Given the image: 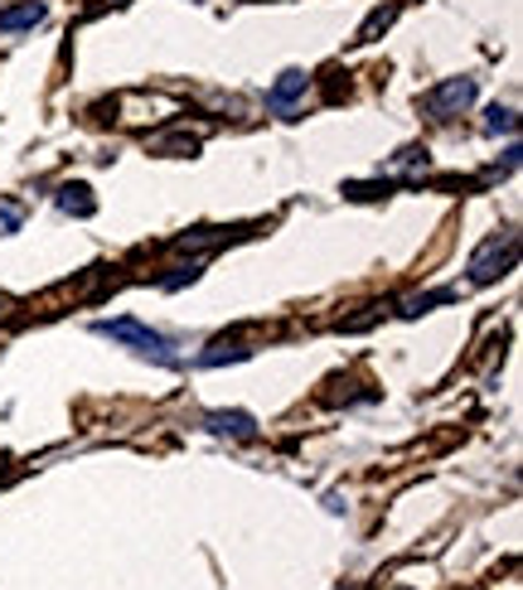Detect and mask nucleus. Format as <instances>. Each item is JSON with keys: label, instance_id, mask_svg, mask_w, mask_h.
I'll use <instances>...</instances> for the list:
<instances>
[{"label": "nucleus", "instance_id": "nucleus-1", "mask_svg": "<svg viewBox=\"0 0 523 590\" xmlns=\"http://www.w3.org/2000/svg\"><path fill=\"white\" fill-rule=\"evenodd\" d=\"M92 335H102V339H112V343H127V349L145 353V359H155V363H170V368L179 363L175 353H170V339L155 335V329H145L141 319H131V315H121V319H97Z\"/></svg>", "mask_w": 523, "mask_h": 590}, {"label": "nucleus", "instance_id": "nucleus-2", "mask_svg": "<svg viewBox=\"0 0 523 590\" xmlns=\"http://www.w3.org/2000/svg\"><path fill=\"white\" fill-rule=\"evenodd\" d=\"M519 262V238L514 232H500V238H484L480 242V252L470 256V286H494V281H500L509 266Z\"/></svg>", "mask_w": 523, "mask_h": 590}, {"label": "nucleus", "instance_id": "nucleus-3", "mask_svg": "<svg viewBox=\"0 0 523 590\" xmlns=\"http://www.w3.org/2000/svg\"><path fill=\"white\" fill-rule=\"evenodd\" d=\"M476 92H480L476 78H446V83H436V88L422 97V112L436 117V121H451V117H460L470 102H476Z\"/></svg>", "mask_w": 523, "mask_h": 590}, {"label": "nucleus", "instance_id": "nucleus-4", "mask_svg": "<svg viewBox=\"0 0 523 590\" xmlns=\"http://www.w3.org/2000/svg\"><path fill=\"white\" fill-rule=\"evenodd\" d=\"M204 426H209L214 436H233V440H252V436H258V422H252L248 412H209V416H204Z\"/></svg>", "mask_w": 523, "mask_h": 590}, {"label": "nucleus", "instance_id": "nucleus-5", "mask_svg": "<svg viewBox=\"0 0 523 590\" xmlns=\"http://www.w3.org/2000/svg\"><path fill=\"white\" fill-rule=\"evenodd\" d=\"M48 10L40 6V0H24V6H10L0 10V34H15V30H34V24H44Z\"/></svg>", "mask_w": 523, "mask_h": 590}, {"label": "nucleus", "instance_id": "nucleus-6", "mask_svg": "<svg viewBox=\"0 0 523 590\" xmlns=\"http://www.w3.org/2000/svg\"><path fill=\"white\" fill-rule=\"evenodd\" d=\"M301 92H306V73H301V68H286V73H282V83H276V88L266 92V107H272V112H286V107L296 102Z\"/></svg>", "mask_w": 523, "mask_h": 590}, {"label": "nucleus", "instance_id": "nucleus-7", "mask_svg": "<svg viewBox=\"0 0 523 590\" xmlns=\"http://www.w3.org/2000/svg\"><path fill=\"white\" fill-rule=\"evenodd\" d=\"M58 208H64V214H78V218H92L97 214L88 184H64V189H58Z\"/></svg>", "mask_w": 523, "mask_h": 590}, {"label": "nucleus", "instance_id": "nucleus-8", "mask_svg": "<svg viewBox=\"0 0 523 590\" xmlns=\"http://www.w3.org/2000/svg\"><path fill=\"white\" fill-rule=\"evenodd\" d=\"M446 301H456V291H427V295H412V301H403V315H407V319H417V315H427L432 305H446Z\"/></svg>", "mask_w": 523, "mask_h": 590}, {"label": "nucleus", "instance_id": "nucleus-9", "mask_svg": "<svg viewBox=\"0 0 523 590\" xmlns=\"http://www.w3.org/2000/svg\"><path fill=\"white\" fill-rule=\"evenodd\" d=\"M224 359H248V349H242V343H228V339H218L209 353H199V363H204V368H214V363H224Z\"/></svg>", "mask_w": 523, "mask_h": 590}, {"label": "nucleus", "instance_id": "nucleus-10", "mask_svg": "<svg viewBox=\"0 0 523 590\" xmlns=\"http://www.w3.org/2000/svg\"><path fill=\"white\" fill-rule=\"evenodd\" d=\"M519 121H514V107H490V121H484V131H490V136H509V131H514Z\"/></svg>", "mask_w": 523, "mask_h": 590}, {"label": "nucleus", "instance_id": "nucleus-11", "mask_svg": "<svg viewBox=\"0 0 523 590\" xmlns=\"http://www.w3.org/2000/svg\"><path fill=\"white\" fill-rule=\"evenodd\" d=\"M393 15H397V10H373L369 24H363V30H359V44H369L379 30H388V20H393Z\"/></svg>", "mask_w": 523, "mask_h": 590}, {"label": "nucleus", "instance_id": "nucleus-12", "mask_svg": "<svg viewBox=\"0 0 523 590\" xmlns=\"http://www.w3.org/2000/svg\"><path fill=\"white\" fill-rule=\"evenodd\" d=\"M0 228H6V232H15V228H20V208L0 204Z\"/></svg>", "mask_w": 523, "mask_h": 590}, {"label": "nucleus", "instance_id": "nucleus-13", "mask_svg": "<svg viewBox=\"0 0 523 590\" xmlns=\"http://www.w3.org/2000/svg\"><path fill=\"white\" fill-rule=\"evenodd\" d=\"M0 465H6V455H0Z\"/></svg>", "mask_w": 523, "mask_h": 590}, {"label": "nucleus", "instance_id": "nucleus-14", "mask_svg": "<svg viewBox=\"0 0 523 590\" xmlns=\"http://www.w3.org/2000/svg\"><path fill=\"white\" fill-rule=\"evenodd\" d=\"M0 305H6V295H0Z\"/></svg>", "mask_w": 523, "mask_h": 590}, {"label": "nucleus", "instance_id": "nucleus-15", "mask_svg": "<svg viewBox=\"0 0 523 590\" xmlns=\"http://www.w3.org/2000/svg\"><path fill=\"white\" fill-rule=\"evenodd\" d=\"M117 6H127V0H117Z\"/></svg>", "mask_w": 523, "mask_h": 590}, {"label": "nucleus", "instance_id": "nucleus-16", "mask_svg": "<svg viewBox=\"0 0 523 590\" xmlns=\"http://www.w3.org/2000/svg\"><path fill=\"white\" fill-rule=\"evenodd\" d=\"M403 590H407V586H403Z\"/></svg>", "mask_w": 523, "mask_h": 590}]
</instances>
